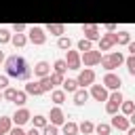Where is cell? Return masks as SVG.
Masks as SVG:
<instances>
[{
  "instance_id": "cell-33",
  "label": "cell",
  "mask_w": 135,
  "mask_h": 135,
  "mask_svg": "<svg viewBox=\"0 0 135 135\" xmlns=\"http://www.w3.org/2000/svg\"><path fill=\"white\" fill-rule=\"evenodd\" d=\"M118 110H120V103H118V101H112V99H108V101H105V112H108L110 116H114Z\"/></svg>"
},
{
  "instance_id": "cell-2",
  "label": "cell",
  "mask_w": 135,
  "mask_h": 135,
  "mask_svg": "<svg viewBox=\"0 0 135 135\" xmlns=\"http://www.w3.org/2000/svg\"><path fill=\"white\" fill-rule=\"evenodd\" d=\"M124 55L120 53V51H112V53H108V55H103L101 57V65H103V70H108V72H114L116 68H120L122 63H124Z\"/></svg>"
},
{
  "instance_id": "cell-5",
  "label": "cell",
  "mask_w": 135,
  "mask_h": 135,
  "mask_svg": "<svg viewBox=\"0 0 135 135\" xmlns=\"http://www.w3.org/2000/svg\"><path fill=\"white\" fill-rule=\"evenodd\" d=\"M65 61H68V68L70 70H80L82 68V55H80V51L76 49V51H65Z\"/></svg>"
},
{
  "instance_id": "cell-8",
  "label": "cell",
  "mask_w": 135,
  "mask_h": 135,
  "mask_svg": "<svg viewBox=\"0 0 135 135\" xmlns=\"http://www.w3.org/2000/svg\"><path fill=\"white\" fill-rule=\"evenodd\" d=\"M76 80H78V84H80V86H84V89H86V86H91V84L95 82V70H91V68L80 70Z\"/></svg>"
},
{
  "instance_id": "cell-41",
  "label": "cell",
  "mask_w": 135,
  "mask_h": 135,
  "mask_svg": "<svg viewBox=\"0 0 135 135\" xmlns=\"http://www.w3.org/2000/svg\"><path fill=\"white\" fill-rule=\"evenodd\" d=\"M8 86V76L6 74H0V91H4Z\"/></svg>"
},
{
  "instance_id": "cell-36",
  "label": "cell",
  "mask_w": 135,
  "mask_h": 135,
  "mask_svg": "<svg viewBox=\"0 0 135 135\" xmlns=\"http://www.w3.org/2000/svg\"><path fill=\"white\" fill-rule=\"evenodd\" d=\"M42 135H59V127L53 124V122H49V124L42 129Z\"/></svg>"
},
{
  "instance_id": "cell-29",
  "label": "cell",
  "mask_w": 135,
  "mask_h": 135,
  "mask_svg": "<svg viewBox=\"0 0 135 135\" xmlns=\"http://www.w3.org/2000/svg\"><path fill=\"white\" fill-rule=\"evenodd\" d=\"M57 49H61V51H70V49H72V40H70L68 36H59V38H57Z\"/></svg>"
},
{
  "instance_id": "cell-34",
  "label": "cell",
  "mask_w": 135,
  "mask_h": 135,
  "mask_svg": "<svg viewBox=\"0 0 135 135\" xmlns=\"http://www.w3.org/2000/svg\"><path fill=\"white\" fill-rule=\"evenodd\" d=\"M63 80H65V74L51 72V82H53V86H59V84H63Z\"/></svg>"
},
{
  "instance_id": "cell-47",
  "label": "cell",
  "mask_w": 135,
  "mask_h": 135,
  "mask_svg": "<svg viewBox=\"0 0 135 135\" xmlns=\"http://www.w3.org/2000/svg\"><path fill=\"white\" fill-rule=\"evenodd\" d=\"M129 120H131V124H135V112H133V114L129 116Z\"/></svg>"
},
{
  "instance_id": "cell-27",
  "label": "cell",
  "mask_w": 135,
  "mask_h": 135,
  "mask_svg": "<svg viewBox=\"0 0 135 135\" xmlns=\"http://www.w3.org/2000/svg\"><path fill=\"white\" fill-rule=\"evenodd\" d=\"M78 129H80V133H84V135H91V133H95V124H93L91 120H82V122L78 124Z\"/></svg>"
},
{
  "instance_id": "cell-17",
  "label": "cell",
  "mask_w": 135,
  "mask_h": 135,
  "mask_svg": "<svg viewBox=\"0 0 135 135\" xmlns=\"http://www.w3.org/2000/svg\"><path fill=\"white\" fill-rule=\"evenodd\" d=\"M89 97H91V93H89V91H86L84 86H80V89H78V91L74 93V103H76V105H84Z\"/></svg>"
},
{
  "instance_id": "cell-37",
  "label": "cell",
  "mask_w": 135,
  "mask_h": 135,
  "mask_svg": "<svg viewBox=\"0 0 135 135\" xmlns=\"http://www.w3.org/2000/svg\"><path fill=\"white\" fill-rule=\"evenodd\" d=\"M124 65H127L129 74H131V76H135V55H129V57L124 59Z\"/></svg>"
},
{
  "instance_id": "cell-16",
  "label": "cell",
  "mask_w": 135,
  "mask_h": 135,
  "mask_svg": "<svg viewBox=\"0 0 135 135\" xmlns=\"http://www.w3.org/2000/svg\"><path fill=\"white\" fill-rule=\"evenodd\" d=\"M65 99H68V93H65L63 89H53V91H51V101H53L55 105H61Z\"/></svg>"
},
{
  "instance_id": "cell-21",
  "label": "cell",
  "mask_w": 135,
  "mask_h": 135,
  "mask_svg": "<svg viewBox=\"0 0 135 135\" xmlns=\"http://www.w3.org/2000/svg\"><path fill=\"white\" fill-rule=\"evenodd\" d=\"M114 40H116V44H129L131 42V34L127 32V30H120V32H114Z\"/></svg>"
},
{
  "instance_id": "cell-11",
  "label": "cell",
  "mask_w": 135,
  "mask_h": 135,
  "mask_svg": "<svg viewBox=\"0 0 135 135\" xmlns=\"http://www.w3.org/2000/svg\"><path fill=\"white\" fill-rule=\"evenodd\" d=\"M32 72H34V76L36 78H44V76H51V63L49 61H38L34 68H32Z\"/></svg>"
},
{
  "instance_id": "cell-25",
  "label": "cell",
  "mask_w": 135,
  "mask_h": 135,
  "mask_svg": "<svg viewBox=\"0 0 135 135\" xmlns=\"http://www.w3.org/2000/svg\"><path fill=\"white\" fill-rule=\"evenodd\" d=\"M13 124H15V122H13V116H0V129H2L4 135L13 129Z\"/></svg>"
},
{
  "instance_id": "cell-14",
  "label": "cell",
  "mask_w": 135,
  "mask_h": 135,
  "mask_svg": "<svg viewBox=\"0 0 135 135\" xmlns=\"http://www.w3.org/2000/svg\"><path fill=\"white\" fill-rule=\"evenodd\" d=\"M114 44H116V40H114V32H108V34H103V36L99 38V51H110Z\"/></svg>"
},
{
  "instance_id": "cell-35",
  "label": "cell",
  "mask_w": 135,
  "mask_h": 135,
  "mask_svg": "<svg viewBox=\"0 0 135 135\" xmlns=\"http://www.w3.org/2000/svg\"><path fill=\"white\" fill-rule=\"evenodd\" d=\"M11 38H13L11 30H6V27H0V44H6V42H11Z\"/></svg>"
},
{
  "instance_id": "cell-42",
  "label": "cell",
  "mask_w": 135,
  "mask_h": 135,
  "mask_svg": "<svg viewBox=\"0 0 135 135\" xmlns=\"http://www.w3.org/2000/svg\"><path fill=\"white\" fill-rule=\"evenodd\" d=\"M127 49H129V53H131V55H135V40H131V42L127 44Z\"/></svg>"
},
{
  "instance_id": "cell-45",
  "label": "cell",
  "mask_w": 135,
  "mask_h": 135,
  "mask_svg": "<svg viewBox=\"0 0 135 135\" xmlns=\"http://www.w3.org/2000/svg\"><path fill=\"white\" fill-rule=\"evenodd\" d=\"M127 135H135V124H131V127L127 129Z\"/></svg>"
},
{
  "instance_id": "cell-13",
  "label": "cell",
  "mask_w": 135,
  "mask_h": 135,
  "mask_svg": "<svg viewBox=\"0 0 135 135\" xmlns=\"http://www.w3.org/2000/svg\"><path fill=\"white\" fill-rule=\"evenodd\" d=\"M80 30H82L84 38H89V40H99V38H101V34H99V27H97L95 23H84Z\"/></svg>"
},
{
  "instance_id": "cell-9",
  "label": "cell",
  "mask_w": 135,
  "mask_h": 135,
  "mask_svg": "<svg viewBox=\"0 0 135 135\" xmlns=\"http://www.w3.org/2000/svg\"><path fill=\"white\" fill-rule=\"evenodd\" d=\"M110 91H118L120 89V84H122V78L118 76V74H114V72H105V76H103V80H101Z\"/></svg>"
},
{
  "instance_id": "cell-20",
  "label": "cell",
  "mask_w": 135,
  "mask_h": 135,
  "mask_svg": "<svg viewBox=\"0 0 135 135\" xmlns=\"http://www.w3.org/2000/svg\"><path fill=\"white\" fill-rule=\"evenodd\" d=\"M61 131H63V135H78V124L74 122V120H65L63 124H61Z\"/></svg>"
},
{
  "instance_id": "cell-28",
  "label": "cell",
  "mask_w": 135,
  "mask_h": 135,
  "mask_svg": "<svg viewBox=\"0 0 135 135\" xmlns=\"http://www.w3.org/2000/svg\"><path fill=\"white\" fill-rule=\"evenodd\" d=\"M95 133L97 135H110L112 133V124L110 122H99V124H95Z\"/></svg>"
},
{
  "instance_id": "cell-19",
  "label": "cell",
  "mask_w": 135,
  "mask_h": 135,
  "mask_svg": "<svg viewBox=\"0 0 135 135\" xmlns=\"http://www.w3.org/2000/svg\"><path fill=\"white\" fill-rule=\"evenodd\" d=\"M44 30H46L49 34H53V36H57V38L65 34V25H63V23H49V25H46Z\"/></svg>"
},
{
  "instance_id": "cell-31",
  "label": "cell",
  "mask_w": 135,
  "mask_h": 135,
  "mask_svg": "<svg viewBox=\"0 0 135 135\" xmlns=\"http://www.w3.org/2000/svg\"><path fill=\"white\" fill-rule=\"evenodd\" d=\"M38 82H40V86H42V93H49V91H53V89H55V86H53V82H51V76L38 78Z\"/></svg>"
},
{
  "instance_id": "cell-18",
  "label": "cell",
  "mask_w": 135,
  "mask_h": 135,
  "mask_svg": "<svg viewBox=\"0 0 135 135\" xmlns=\"http://www.w3.org/2000/svg\"><path fill=\"white\" fill-rule=\"evenodd\" d=\"M61 89H63L65 93H72V95H74V93L80 89V84H78V80H76V78H65V80H63V84H61Z\"/></svg>"
},
{
  "instance_id": "cell-49",
  "label": "cell",
  "mask_w": 135,
  "mask_h": 135,
  "mask_svg": "<svg viewBox=\"0 0 135 135\" xmlns=\"http://www.w3.org/2000/svg\"><path fill=\"white\" fill-rule=\"evenodd\" d=\"M0 135H4V133H2V129H0Z\"/></svg>"
},
{
  "instance_id": "cell-4",
  "label": "cell",
  "mask_w": 135,
  "mask_h": 135,
  "mask_svg": "<svg viewBox=\"0 0 135 135\" xmlns=\"http://www.w3.org/2000/svg\"><path fill=\"white\" fill-rule=\"evenodd\" d=\"M82 55V63H84V68H93V65H97V63H101V51H95V49H91V51H86V53H80Z\"/></svg>"
},
{
  "instance_id": "cell-22",
  "label": "cell",
  "mask_w": 135,
  "mask_h": 135,
  "mask_svg": "<svg viewBox=\"0 0 135 135\" xmlns=\"http://www.w3.org/2000/svg\"><path fill=\"white\" fill-rule=\"evenodd\" d=\"M11 44H13V46H17V49H23V46L27 44V34H13Z\"/></svg>"
},
{
  "instance_id": "cell-40",
  "label": "cell",
  "mask_w": 135,
  "mask_h": 135,
  "mask_svg": "<svg viewBox=\"0 0 135 135\" xmlns=\"http://www.w3.org/2000/svg\"><path fill=\"white\" fill-rule=\"evenodd\" d=\"M8 135H27V131H23V127H13L11 131H8Z\"/></svg>"
},
{
  "instance_id": "cell-30",
  "label": "cell",
  "mask_w": 135,
  "mask_h": 135,
  "mask_svg": "<svg viewBox=\"0 0 135 135\" xmlns=\"http://www.w3.org/2000/svg\"><path fill=\"white\" fill-rule=\"evenodd\" d=\"M70 68H68V61L65 59H57L55 63H53V72H59V74H65Z\"/></svg>"
},
{
  "instance_id": "cell-6",
  "label": "cell",
  "mask_w": 135,
  "mask_h": 135,
  "mask_svg": "<svg viewBox=\"0 0 135 135\" xmlns=\"http://www.w3.org/2000/svg\"><path fill=\"white\" fill-rule=\"evenodd\" d=\"M91 97L95 99V101H108V97H110V89L101 82V84H91Z\"/></svg>"
},
{
  "instance_id": "cell-46",
  "label": "cell",
  "mask_w": 135,
  "mask_h": 135,
  "mask_svg": "<svg viewBox=\"0 0 135 135\" xmlns=\"http://www.w3.org/2000/svg\"><path fill=\"white\" fill-rule=\"evenodd\" d=\"M4 61H6V57H4V51H0V65H2Z\"/></svg>"
},
{
  "instance_id": "cell-23",
  "label": "cell",
  "mask_w": 135,
  "mask_h": 135,
  "mask_svg": "<svg viewBox=\"0 0 135 135\" xmlns=\"http://www.w3.org/2000/svg\"><path fill=\"white\" fill-rule=\"evenodd\" d=\"M120 112H122L124 116H131V114L135 112V99H124V101L120 103Z\"/></svg>"
},
{
  "instance_id": "cell-44",
  "label": "cell",
  "mask_w": 135,
  "mask_h": 135,
  "mask_svg": "<svg viewBox=\"0 0 135 135\" xmlns=\"http://www.w3.org/2000/svg\"><path fill=\"white\" fill-rule=\"evenodd\" d=\"M105 30H108V32H116V25H114V23H105Z\"/></svg>"
},
{
  "instance_id": "cell-1",
  "label": "cell",
  "mask_w": 135,
  "mask_h": 135,
  "mask_svg": "<svg viewBox=\"0 0 135 135\" xmlns=\"http://www.w3.org/2000/svg\"><path fill=\"white\" fill-rule=\"evenodd\" d=\"M4 72L8 78H17V80H30L32 76V68L27 65V61L21 55H11L4 61Z\"/></svg>"
},
{
  "instance_id": "cell-38",
  "label": "cell",
  "mask_w": 135,
  "mask_h": 135,
  "mask_svg": "<svg viewBox=\"0 0 135 135\" xmlns=\"http://www.w3.org/2000/svg\"><path fill=\"white\" fill-rule=\"evenodd\" d=\"M2 95H4V99H6V101H15V95H17V89H13V86H6V89L2 91Z\"/></svg>"
},
{
  "instance_id": "cell-43",
  "label": "cell",
  "mask_w": 135,
  "mask_h": 135,
  "mask_svg": "<svg viewBox=\"0 0 135 135\" xmlns=\"http://www.w3.org/2000/svg\"><path fill=\"white\" fill-rule=\"evenodd\" d=\"M27 135H40V129L32 127V129H27Z\"/></svg>"
},
{
  "instance_id": "cell-32",
  "label": "cell",
  "mask_w": 135,
  "mask_h": 135,
  "mask_svg": "<svg viewBox=\"0 0 135 135\" xmlns=\"http://www.w3.org/2000/svg\"><path fill=\"white\" fill-rule=\"evenodd\" d=\"M25 101H27V93H25V91H17V95H15V101H13V103H15L17 108H23V105H25Z\"/></svg>"
},
{
  "instance_id": "cell-15",
  "label": "cell",
  "mask_w": 135,
  "mask_h": 135,
  "mask_svg": "<svg viewBox=\"0 0 135 135\" xmlns=\"http://www.w3.org/2000/svg\"><path fill=\"white\" fill-rule=\"evenodd\" d=\"M23 91H25L27 95H42V86H40L38 80H25Z\"/></svg>"
},
{
  "instance_id": "cell-48",
  "label": "cell",
  "mask_w": 135,
  "mask_h": 135,
  "mask_svg": "<svg viewBox=\"0 0 135 135\" xmlns=\"http://www.w3.org/2000/svg\"><path fill=\"white\" fill-rule=\"evenodd\" d=\"M2 99H4V95H2V91H0V101H2Z\"/></svg>"
},
{
  "instance_id": "cell-3",
  "label": "cell",
  "mask_w": 135,
  "mask_h": 135,
  "mask_svg": "<svg viewBox=\"0 0 135 135\" xmlns=\"http://www.w3.org/2000/svg\"><path fill=\"white\" fill-rule=\"evenodd\" d=\"M27 40H30L32 44H36V46H42V44L46 42V30L40 27V25L27 27Z\"/></svg>"
},
{
  "instance_id": "cell-12",
  "label": "cell",
  "mask_w": 135,
  "mask_h": 135,
  "mask_svg": "<svg viewBox=\"0 0 135 135\" xmlns=\"http://www.w3.org/2000/svg\"><path fill=\"white\" fill-rule=\"evenodd\" d=\"M49 122H53V124H57V127H61V124L65 122V114H63V110H61L59 105L51 108V112H49Z\"/></svg>"
},
{
  "instance_id": "cell-39",
  "label": "cell",
  "mask_w": 135,
  "mask_h": 135,
  "mask_svg": "<svg viewBox=\"0 0 135 135\" xmlns=\"http://www.w3.org/2000/svg\"><path fill=\"white\" fill-rule=\"evenodd\" d=\"M13 32L15 34H23V32H27V25L25 23H15L13 25Z\"/></svg>"
},
{
  "instance_id": "cell-10",
  "label": "cell",
  "mask_w": 135,
  "mask_h": 135,
  "mask_svg": "<svg viewBox=\"0 0 135 135\" xmlns=\"http://www.w3.org/2000/svg\"><path fill=\"white\" fill-rule=\"evenodd\" d=\"M27 120H32V114H30V110L23 105V108H17L15 110V114H13V122L17 124V127H23Z\"/></svg>"
},
{
  "instance_id": "cell-26",
  "label": "cell",
  "mask_w": 135,
  "mask_h": 135,
  "mask_svg": "<svg viewBox=\"0 0 135 135\" xmlns=\"http://www.w3.org/2000/svg\"><path fill=\"white\" fill-rule=\"evenodd\" d=\"M76 49H78L80 53H86V51L93 49V40H89V38H80L78 44H76Z\"/></svg>"
},
{
  "instance_id": "cell-7",
  "label": "cell",
  "mask_w": 135,
  "mask_h": 135,
  "mask_svg": "<svg viewBox=\"0 0 135 135\" xmlns=\"http://www.w3.org/2000/svg\"><path fill=\"white\" fill-rule=\"evenodd\" d=\"M110 124H112V129H118V131H124V133H127V129L131 127V120H129V116H124L122 112H120V114L116 112V114L112 116Z\"/></svg>"
},
{
  "instance_id": "cell-24",
  "label": "cell",
  "mask_w": 135,
  "mask_h": 135,
  "mask_svg": "<svg viewBox=\"0 0 135 135\" xmlns=\"http://www.w3.org/2000/svg\"><path fill=\"white\" fill-rule=\"evenodd\" d=\"M49 124V116H42V114H36L34 118H32V127H36V129H44Z\"/></svg>"
}]
</instances>
